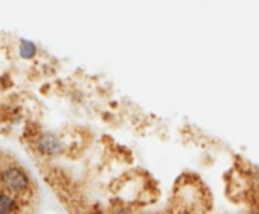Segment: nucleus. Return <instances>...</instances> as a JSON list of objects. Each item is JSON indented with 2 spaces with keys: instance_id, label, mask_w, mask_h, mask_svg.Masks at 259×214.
Masks as SVG:
<instances>
[{
  "instance_id": "1",
  "label": "nucleus",
  "mask_w": 259,
  "mask_h": 214,
  "mask_svg": "<svg viewBox=\"0 0 259 214\" xmlns=\"http://www.w3.org/2000/svg\"><path fill=\"white\" fill-rule=\"evenodd\" d=\"M0 184L4 187V191L10 194H25L31 188V177L28 171H25L19 165H8L0 171Z\"/></svg>"
},
{
  "instance_id": "2",
  "label": "nucleus",
  "mask_w": 259,
  "mask_h": 214,
  "mask_svg": "<svg viewBox=\"0 0 259 214\" xmlns=\"http://www.w3.org/2000/svg\"><path fill=\"white\" fill-rule=\"evenodd\" d=\"M35 149L45 155V156H51V158H55V156H60L63 155L64 152V144L63 141L54 135V133H41L37 136V141H35Z\"/></svg>"
},
{
  "instance_id": "3",
  "label": "nucleus",
  "mask_w": 259,
  "mask_h": 214,
  "mask_svg": "<svg viewBox=\"0 0 259 214\" xmlns=\"http://www.w3.org/2000/svg\"><path fill=\"white\" fill-rule=\"evenodd\" d=\"M17 209H19L17 199L4 190L0 191V214H16Z\"/></svg>"
},
{
  "instance_id": "4",
  "label": "nucleus",
  "mask_w": 259,
  "mask_h": 214,
  "mask_svg": "<svg viewBox=\"0 0 259 214\" xmlns=\"http://www.w3.org/2000/svg\"><path fill=\"white\" fill-rule=\"evenodd\" d=\"M38 52V48L34 42L31 40H26V39H22L20 43H19V54L23 60H32L35 58Z\"/></svg>"
},
{
  "instance_id": "5",
  "label": "nucleus",
  "mask_w": 259,
  "mask_h": 214,
  "mask_svg": "<svg viewBox=\"0 0 259 214\" xmlns=\"http://www.w3.org/2000/svg\"><path fill=\"white\" fill-rule=\"evenodd\" d=\"M110 214H135V212H133V209L125 208V206H120V208H114Z\"/></svg>"
},
{
  "instance_id": "6",
  "label": "nucleus",
  "mask_w": 259,
  "mask_h": 214,
  "mask_svg": "<svg viewBox=\"0 0 259 214\" xmlns=\"http://www.w3.org/2000/svg\"><path fill=\"white\" fill-rule=\"evenodd\" d=\"M177 214H194V212H189V211H180V212H177Z\"/></svg>"
}]
</instances>
